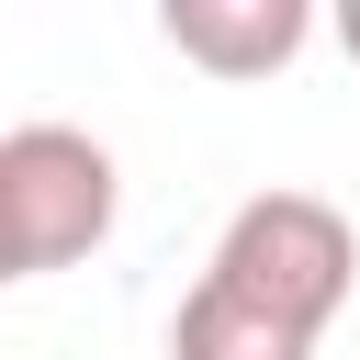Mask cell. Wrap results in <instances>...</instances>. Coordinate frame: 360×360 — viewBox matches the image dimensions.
<instances>
[{
  "mask_svg": "<svg viewBox=\"0 0 360 360\" xmlns=\"http://www.w3.org/2000/svg\"><path fill=\"white\" fill-rule=\"evenodd\" d=\"M202 281H225V292H248L259 315L326 338L338 304H349V281H360V236H349V214H338L326 191H259V202L225 214Z\"/></svg>",
  "mask_w": 360,
  "mask_h": 360,
  "instance_id": "cell-1",
  "label": "cell"
},
{
  "mask_svg": "<svg viewBox=\"0 0 360 360\" xmlns=\"http://www.w3.org/2000/svg\"><path fill=\"white\" fill-rule=\"evenodd\" d=\"M0 202H11V236H22V270H68L112 236V146L79 135V124H11L0 135Z\"/></svg>",
  "mask_w": 360,
  "mask_h": 360,
  "instance_id": "cell-2",
  "label": "cell"
},
{
  "mask_svg": "<svg viewBox=\"0 0 360 360\" xmlns=\"http://www.w3.org/2000/svg\"><path fill=\"white\" fill-rule=\"evenodd\" d=\"M158 34L202 79H281L315 34V0H158Z\"/></svg>",
  "mask_w": 360,
  "mask_h": 360,
  "instance_id": "cell-3",
  "label": "cell"
},
{
  "mask_svg": "<svg viewBox=\"0 0 360 360\" xmlns=\"http://www.w3.org/2000/svg\"><path fill=\"white\" fill-rule=\"evenodd\" d=\"M169 360H315V338L281 326V315H259L225 281H191L180 292V326H169Z\"/></svg>",
  "mask_w": 360,
  "mask_h": 360,
  "instance_id": "cell-4",
  "label": "cell"
},
{
  "mask_svg": "<svg viewBox=\"0 0 360 360\" xmlns=\"http://www.w3.org/2000/svg\"><path fill=\"white\" fill-rule=\"evenodd\" d=\"M11 281H34V270H22V236H11V202H0V292Z\"/></svg>",
  "mask_w": 360,
  "mask_h": 360,
  "instance_id": "cell-5",
  "label": "cell"
},
{
  "mask_svg": "<svg viewBox=\"0 0 360 360\" xmlns=\"http://www.w3.org/2000/svg\"><path fill=\"white\" fill-rule=\"evenodd\" d=\"M326 22H338V45H349V68H360V0H326Z\"/></svg>",
  "mask_w": 360,
  "mask_h": 360,
  "instance_id": "cell-6",
  "label": "cell"
}]
</instances>
